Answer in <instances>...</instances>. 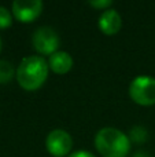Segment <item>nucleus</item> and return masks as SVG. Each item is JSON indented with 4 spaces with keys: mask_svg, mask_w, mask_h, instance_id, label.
<instances>
[{
    "mask_svg": "<svg viewBox=\"0 0 155 157\" xmlns=\"http://www.w3.org/2000/svg\"><path fill=\"white\" fill-rule=\"evenodd\" d=\"M129 97L137 105H155V78L151 76L135 77L129 86Z\"/></svg>",
    "mask_w": 155,
    "mask_h": 157,
    "instance_id": "nucleus-3",
    "label": "nucleus"
},
{
    "mask_svg": "<svg viewBox=\"0 0 155 157\" xmlns=\"http://www.w3.org/2000/svg\"><path fill=\"white\" fill-rule=\"evenodd\" d=\"M59 41L58 33L49 26L37 28L32 37V43L36 51L41 55H49V57L58 51Z\"/></svg>",
    "mask_w": 155,
    "mask_h": 157,
    "instance_id": "nucleus-4",
    "label": "nucleus"
},
{
    "mask_svg": "<svg viewBox=\"0 0 155 157\" xmlns=\"http://www.w3.org/2000/svg\"><path fill=\"white\" fill-rule=\"evenodd\" d=\"M48 66L54 73L66 75L73 68V58L66 51H56L48 59Z\"/></svg>",
    "mask_w": 155,
    "mask_h": 157,
    "instance_id": "nucleus-8",
    "label": "nucleus"
},
{
    "mask_svg": "<svg viewBox=\"0 0 155 157\" xmlns=\"http://www.w3.org/2000/svg\"><path fill=\"white\" fill-rule=\"evenodd\" d=\"M47 150L54 157H65L70 155L73 147V139L65 130H52L45 138Z\"/></svg>",
    "mask_w": 155,
    "mask_h": 157,
    "instance_id": "nucleus-5",
    "label": "nucleus"
},
{
    "mask_svg": "<svg viewBox=\"0 0 155 157\" xmlns=\"http://www.w3.org/2000/svg\"><path fill=\"white\" fill-rule=\"evenodd\" d=\"M121 26H122V19L118 11L109 8V10L103 11L99 17V28L100 30L107 36L117 35L120 32Z\"/></svg>",
    "mask_w": 155,
    "mask_h": 157,
    "instance_id": "nucleus-7",
    "label": "nucleus"
},
{
    "mask_svg": "<svg viewBox=\"0 0 155 157\" xmlns=\"http://www.w3.org/2000/svg\"><path fill=\"white\" fill-rule=\"evenodd\" d=\"M43 11V2L40 0H15L13 3V15L19 22L29 24L38 18Z\"/></svg>",
    "mask_w": 155,
    "mask_h": 157,
    "instance_id": "nucleus-6",
    "label": "nucleus"
},
{
    "mask_svg": "<svg viewBox=\"0 0 155 157\" xmlns=\"http://www.w3.org/2000/svg\"><path fill=\"white\" fill-rule=\"evenodd\" d=\"M0 51H2V37H0Z\"/></svg>",
    "mask_w": 155,
    "mask_h": 157,
    "instance_id": "nucleus-13",
    "label": "nucleus"
},
{
    "mask_svg": "<svg viewBox=\"0 0 155 157\" xmlns=\"http://www.w3.org/2000/svg\"><path fill=\"white\" fill-rule=\"evenodd\" d=\"M14 73H15V71H14L13 63L8 61L0 59V84L8 83L14 77Z\"/></svg>",
    "mask_w": 155,
    "mask_h": 157,
    "instance_id": "nucleus-9",
    "label": "nucleus"
},
{
    "mask_svg": "<svg viewBox=\"0 0 155 157\" xmlns=\"http://www.w3.org/2000/svg\"><path fill=\"white\" fill-rule=\"evenodd\" d=\"M11 24H13L11 13L5 7L0 6V29H5V28L11 26Z\"/></svg>",
    "mask_w": 155,
    "mask_h": 157,
    "instance_id": "nucleus-10",
    "label": "nucleus"
},
{
    "mask_svg": "<svg viewBox=\"0 0 155 157\" xmlns=\"http://www.w3.org/2000/svg\"><path fill=\"white\" fill-rule=\"evenodd\" d=\"M95 147L103 157H126L131 150V139L114 127H104L95 136Z\"/></svg>",
    "mask_w": 155,
    "mask_h": 157,
    "instance_id": "nucleus-2",
    "label": "nucleus"
},
{
    "mask_svg": "<svg viewBox=\"0 0 155 157\" xmlns=\"http://www.w3.org/2000/svg\"><path fill=\"white\" fill-rule=\"evenodd\" d=\"M48 69V62L40 55L25 57L16 69L18 84L26 91H36L45 83Z\"/></svg>",
    "mask_w": 155,
    "mask_h": 157,
    "instance_id": "nucleus-1",
    "label": "nucleus"
},
{
    "mask_svg": "<svg viewBox=\"0 0 155 157\" xmlns=\"http://www.w3.org/2000/svg\"><path fill=\"white\" fill-rule=\"evenodd\" d=\"M67 157H95L91 152H87V150H77V152L70 153Z\"/></svg>",
    "mask_w": 155,
    "mask_h": 157,
    "instance_id": "nucleus-12",
    "label": "nucleus"
},
{
    "mask_svg": "<svg viewBox=\"0 0 155 157\" xmlns=\"http://www.w3.org/2000/svg\"><path fill=\"white\" fill-rule=\"evenodd\" d=\"M89 6L93 8H98V10L106 11L113 6V2L111 0H92V2H89Z\"/></svg>",
    "mask_w": 155,
    "mask_h": 157,
    "instance_id": "nucleus-11",
    "label": "nucleus"
}]
</instances>
